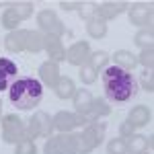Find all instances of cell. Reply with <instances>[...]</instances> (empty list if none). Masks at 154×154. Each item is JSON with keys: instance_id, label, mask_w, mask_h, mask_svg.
I'll return each instance as SVG.
<instances>
[{"instance_id": "7c38bea8", "label": "cell", "mask_w": 154, "mask_h": 154, "mask_svg": "<svg viewBox=\"0 0 154 154\" xmlns=\"http://www.w3.org/2000/svg\"><path fill=\"white\" fill-rule=\"evenodd\" d=\"M91 58V43L88 41H76L66 49V62L72 66H84Z\"/></svg>"}, {"instance_id": "4fadbf2b", "label": "cell", "mask_w": 154, "mask_h": 154, "mask_svg": "<svg viewBox=\"0 0 154 154\" xmlns=\"http://www.w3.org/2000/svg\"><path fill=\"white\" fill-rule=\"evenodd\" d=\"M19 78V68L17 64L8 58H0V93L8 91L11 84Z\"/></svg>"}, {"instance_id": "7a4b0ae2", "label": "cell", "mask_w": 154, "mask_h": 154, "mask_svg": "<svg viewBox=\"0 0 154 154\" xmlns=\"http://www.w3.org/2000/svg\"><path fill=\"white\" fill-rule=\"evenodd\" d=\"M8 99L17 109L31 111L43 99V84L33 76H19L8 88Z\"/></svg>"}, {"instance_id": "836d02e7", "label": "cell", "mask_w": 154, "mask_h": 154, "mask_svg": "<svg viewBox=\"0 0 154 154\" xmlns=\"http://www.w3.org/2000/svg\"><path fill=\"white\" fill-rule=\"evenodd\" d=\"M131 134H136L134 125H130L128 121H123V123L119 125V138H128V136H131Z\"/></svg>"}, {"instance_id": "cb8c5ba5", "label": "cell", "mask_w": 154, "mask_h": 154, "mask_svg": "<svg viewBox=\"0 0 154 154\" xmlns=\"http://www.w3.org/2000/svg\"><path fill=\"white\" fill-rule=\"evenodd\" d=\"M19 23H21V19H19V14L12 11V6H8L6 11L2 12V17H0V25L11 33V31H17L19 29Z\"/></svg>"}, {"instance_id": "ba28073f", "label": "cell", "mask_w": 154, "mask_h": 154, "mask_svg": "<svg viewBox=\"0 0 154 154\" xmlns=\"http://www.w3.org/2000/svg\"><path fill=\"white\" fill-rule=\"evenodd\" d=\"M37 31L41 35H54L62 39V35L66 33V27H64V23L60 21V17L56 12L45 8V11L37 12Z\"/></svg>"}, {"instance_id": "d6a6232c", "label": "cell", "mask_w": 154, "mask_h": 154, "mask_svg": "<svg viewBox=\"0 0 154 154\" xmlns=\"http://www.w3.org/2000/svg\"><path fill=\"white\" fill-rule=\"evenodd\" d=\"M80 4H82V0H60V8L66 12H72V11L78 12Z\"/></svg>"}, {"instance_id": "e0dca14e", "label": "cell", "mask_w": 154, "mask_h": 154, "mask_svg": "<svg viewBox=\"0 0 154 154\" xmlns=\"http://www.w3.org/2000/svg\"><path fill=\"white\" fill-rule=\"evenodd\" d=\"M93 101H95V97L91 95V91H88V88H76V93H74V97H72L74 113H78V115H84V113L91 109Z\"/></svg>"}, {"instance_id": "1f68e13d", "label": "cell", "mask_w": 154, "mask_h": 154, "mask_svg": "<svg viewBox=\"0 0 154 154\" xmlns=\"http://www.w3.org/2000/svg\"><path fill=\"white\" fill-rule=\"evenodd\" d=\"M78 14H80V19H84L86 23L93 21V19H95V2L82 0V4H80V8H78Z\"/></svg>"}, {"instance_id": "3957f363", "label": "cell", "mask_w": 154, "mask_h": 154, "mask_svg": "<svg viewBox=\"0 0 154 154\" xmlns=\"http://www.w3.org/2000/svg\"><path fill=\"white\" fill-rule=\"evenodd\" d=\"M4 48L11 54H21V51H29V54H39L43 51V35L33 29H17L11 31L4 37Z\"/></svg>"}, {"instance_id": "603a6c76", "label": "cell", "mask_w": 154, "mask_h": 154, "mask_svg": "<svg viewBox=\"0 0 154 154\" xmlns=\"http://www.w3.org/2000/svg\"><path fill=\"white\" fill-rule=\"evenodd\" d=\"M86 33H88L91 39H103V37L107 35V23L95 17L93 21L86 23Z\"/></svg>"}, {"instance_id": "6da1fadb", "label": "cell", "mask_w": 154, "mask_h": 154, "mask_svg": "<svg viewBox=\"0 0 154 154\" xmlns=\"http://www.w3.org/2000/svg\"><path fill=\"white\" fill-rule=\"evenodd\" d=\"M101 82H103V91L105 97L113 103H128L138 95V80L134 78L131 72H125L109 64L105 70L101 72Z\"/></svg>"}, {"instance_id": "9a60e30c", "label": "cell", "mask_w": 154, "mask_h": 154, "mask_svg": "<svg viewBox=\"0 0 154 154\" xmlns=\"http://www.w3.org/2000/svg\"><path fill=\"white\" fill-rule=\"evenodd\" d=\"M60 78H62L60 64L48 60V62H43V64L39 66V82H41V84H45V86H49V88H54V86L58 84Z\"/></svg>"}, {"instance_id": "ffe728a7", "label": "cell", "mask_w": 154, "mask_h": 154, "mask_svg": "<svg viewBox=\"0 0 154 154\" xmlns=\"http://www.w3.org/2000/svg\"><path fill=\"white\" fill-rule=\"evenodd\" d=\"M123 140H125V146H128V154H146L148 152V136L131 134V136L123 138Z\"/></svg>"}, {"instance_id": "e575fe53", "label": "cell", "mask_w": 154, "mask_h": 154, "mask_svg": "<svg viewBox=\"0 0 154 154\" xmlns=\"http://www.w3.org/2000/svg\"><path fill=\"white\" fill-rule=\"evenodd\" d=\"M0 119H2V99H0Z\"/></svg>"}, {"instance_id": "2e32d148", "label": "cell", "mask_w": 154, "mask_h": 154, "mask_svg": "<svg viewBox=\"0 0 154 154\" xmlns=\"http://www.w3.org/2000/svg\"><path fill=\"white\" fill-rule=\"evenodd\" d=\"M150 119H152V111L148 109L146 105H136L131 109L130 113H128V123L134 125V130H140V128H146L148 123H150Z\"/></svg>"}, {"instance_id": "30bf717a", "label": "cell", "mask_w": 154, "mask_h": 154, "mask_svg": "<svg viewBox=\"0 0 154 154\" xmlns=\"http://www.w3.org/2000/svg\"><path fill=\"white\" fill-rule=\"evenodd\" d=\"M130 8V2H123V0H107V2H95V17L101 21H113L117 19L119 14Z\"/></svg>"}, {"instance_id": "44dd1931", "label": "cell", "mask_w": 154, "mask_h": 154, "mask_svg": "<svg viewBox=\"0 0 154 154\" xmlns=\"http://www.w3.org/2000/svg\"><path fill=\"white\" fill-rule=\"evenodd\" d=\"M54 93H56V97H58V99H72V97H74V93H76V84H74V80H72V78L62 76V78L58 80V84L54 86Z\"/></svg>"}, {"instance_id": "7402d4cb", "label": "cell", "mask_w": 154, "mask_h": 154, "mask_svg": "<svg viewBox=\"0 0 154 154\" xmlns=\"http://www.w3.org/2000/svg\"><path fill=\"white\" fill-rule=\"evenodd\" d=\"M109 62H111V56L107 51H103V49H99V51H91V58H88L86 64H91L95 68V72L99 74V72H103L109 66Z\"/></svg>"}, {"instance_id": "d4e9b609", "label": "cell", "mask_w": 154, "mask_h": 154, "mask_svg": "<svg viewBox=\"0 0 154 154\" xmlns=\"http://www.w3.org/2000/svg\"><path fill=\"white\" fill-rule=\"evenodd\" d=\"M152 41H154V31H152V27L140 29V31L134 35V43H136V45H138L140 49L152 48Z\"/></svg>"}, {"instance_id": "9c48e42d", "label": "cell", "mask_w": 154, "mask_h": 154, "mask_svg": "<svg viewBox=\"0 0 154 154\" xmlns=\"http://www.w3.org/2000/svg\"><path fill=\"white\" fill-rule=\"evenodd\" d=\"M54 131L58 134H68V131H74L76 128H84L86 125V119L74 111H58L54 117Z\"/></svg>"}, {"instance_id": "8fae6325", "label": "cell", "mask_w": 154, "mask_h": 154, "mask_svg": "<svg viewBox=\"0 0 154 154\" xmlns=\"http://www.w3.org/2000/svg\"><path fill=\"white\" fill-rule=\"evenodd\" d=\"M128 17H130V23L146 29V27H152V6L146 4V2H138V4H130L128 8Z\"/></svg>"}, {"instance_id": "52a82bcc", "label": "cell", "mask_w": 154, "mask_h": 154, "mask_svg": "<svg viewBox=\"0 0 154 154\" xmlns=\"http://www.w3.org/2000/svg\"><path fill=\"white\" fill-rule=\"evenodd\" d=\"M54 136V121L45 111H37L27 121V138L35 142V138H49Z\"/></svg>"}, {"instance_id": "5bb4252c", "label": "cell", "mask_w": 154, "mask_h": 154, "mask_svg": "<svg viewBox=\"0 0 154 154\" xmlns=\"http://www.w3.org/2000/svg\"><path fill=\"white\" fill-rule=\"evenodd\" d=\"M43 51L49 56L51 62H64L66 60V48H64V43H62V39L60 37H54V35H43Z\"/></svg>"}, {"instance_id": "f1b7e54d", "label": "cell", "mask_w": 154, "mask_h": 154, "mask_svg": "<svg viewBox=\"0 0 154 154\" xmlns=\"http://www.w3.org/2000/svg\"><path fill=\"white\" fill-rule=\"evenodd\" d=\"M78 76H80V82L82 84H93L97 80V74L95 68L91 66V64H84V66H80V72H78Z\"/></svg>"}, {"instance_id": "4dcf8cb0", "label": "cell", "mask_w": 154, "mask_h": 154, "mask_svg": "<svg viewBox=\"0 0 154 154\" xmlns=\"http://www.w3.org/2000/svg\"><path fill=\"white\" fill-rule=\"evenodd\" d=\"M140 86L146 93H154V72L152 70H144L140 74Z\"/></svg>"}, {"instance_id": "277c9868", "label": "cell", "mask_w": 154, "mask_h": 154, "mask_svg": "<svg viewBox=\"0 0 154 154\" xmlns=\"http://www.w3.org/2000/svg\"><path fill=\"white\" fill-rule=\"evenodd\" d=\"M107 131V123L105 121H91L82 128V134H78V154H91L93 150H97Z\"/></svg>"}, {"instance_id": "8992f818", "label": "cell", "mask_w": 154, "mask_h": 154, "mask_svg": "<svg viewBox=\"0 0 154 154\" xmlns=\"http://www.w3.org/2000/svg\"><path fill=\"white\" fill-rule=\"evenodd\" d=\"M0 123H2V140L6 144H19L27 138V123L19 115L14 113L2 115Z\"/></svg>"}, {"instance_id": "d6986e66", "label": "cell", "mask_w": 154, "mask_h": 154, "mask_svg": "<svg viewBox=\"0 0 154 154\" xmlns=\"http://www.w3.org/2000/svg\"><path fill=\"white\" fill-rule=\"evenodd\" d=\"M111 60H113V66H117V68H121V70H125V72H131L138 66L136 54H131L128 49H117V51L111 56Z\"/></svg>"}, {"instance_id": "5b68a950", "label": "cell", "mask_w": 154, "mask_h": 154, "mask_svg": "<svg viewBox=\"0 0 154 154\" xmlns=\"http://www.w3.org/2000/svg\"><path fill=\"white\" fill-rule=\"evenodd\" d=\"M43 154H78V134L68 131L49 136L43 146Z\"/></svg>"}, {"instance_id": "ac0fdd59", "label": "cell", "mask_w": 154, "mask_h": 154, "mask_svg": "<svg viewBox=\"0 0 154 154\" xmlns=\"http://www.w3.org/2000/svg\"><path fill=\"white\" fill-rule=\"evenodd\" d=\"M107 115H111V107L107 103V99H95L91 109L84 113L82 117L86 119V123H91V121H99V119L107 117Z\"/></svg>"}, {"instance_id": "83f0119b", "label": "cell", "mask_w": 154, "mask_h": 154, "mask_svg": "<svg viewBox=\"0 0 154 154\" xmlns=\"http://www.w3.org/2000/svg\"><path fill=\"white\" fill-rule=\"evenodd\" d=\"M107 154H128V146L123 138H111L107 144Z\"/></svg>"}, {"instance_id": "f546056e", "label": "cell", "mask_w": 154, "mask_h": 154, "mask_svg": "<svg viewBox=\"0 0 154 154\" xmlns=\"http://www.w3.org/2000/svg\"><path fill=\"white\" fill-rule=\"evenodd\" d=\"M17 148H14V154H37V146L33 140H29V138H25L21 140L19 144H14Z\"/></svg>"}, {"instance_id": "484cf974", "label": "cell", "mask_w": 154, "mask_h": 154, "mask_svg": "<svg viewBox=\"0 0 154 154\" xmlns=\"http://www.w3.org/2000/svg\"><path fill=\"white\" fill-rule=\"evenodd\" d=\"M11 6L12 11L19 14L21 21H27L33 14V2H29V0H17V2H11Z\"/></svg>"}, {"instance_id": "4316f807", "label": "cell", "mask_w": 154, "mask_h": 154, "mask_svg": "<svg viewBox=\"0 0 154 154\" xmlns=\"http://www.w3.org/2000/svg\"><path fill=\"white\" fill-rule=\"evenodd\" d=\"M136 58H138V64L144 66V70H154V48L142 49Z\"/></svg>"}]
</instances>
